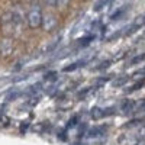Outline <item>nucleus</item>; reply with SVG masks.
I'll list each match as a JSON object with an SVG mask.
<instances>
[{
	"label": "nucleus",
	"mask_w": 145,
	"mask_h": 145,
	"mask_svg": "<svg viewBox=\"0 0 145 145\" xmlns=\"http://www.w3.org/2000/svg\"><path fill=\"white\" fill-rule=\"evenodd\" d=\"M28 25L31 28H38L41 23H42V15H41V10L39 7H32L28 13Z\"/></svg>",
	"instance_id": "1"
},
{
	"label": "nucleus",
	"mask_w": 145,
	"mask_h": 145,
	"mask_svg": "<svg viewBox=\"0 0 145 145\" xmlns=\"http://www.w3.org/2000/svg\"><path fill=\"white\" fill-rule=\"evenodd\" d=\"M87 64V59H80V61H76V63H72V64H70V65H67V67H64V72H70V71H74V70H77V68H80V67H84Z\"/></svg>",
	"instance_id": "2"
},
{
	"label": "nucleus",
	"mask_w": 145,
	"mask_h": 145,
	"mask_svg": "<svg viewBox=\"0 0 145 145\" xmlns=\"http://www.w3.org/2000/svg\"><path fill=\"white\" fill-rule=\"evenodd\" d=\"M134 106H135V102L125 99V100L122 102V105H120V109L123 110L125 115H128V113H132V112H134Z\"/></svg>",
	"instance_id": "3"
},
{
	"label": "nucleus",
	"mask_w": 145,
	"mask_h": 145,
	"mask_svg": "<svg viewBox=\"0 0 145 145\" xmlns=\"http://www.w3.org/2000/svg\"><path fill=\"white\" fill-rule=\"evenodd\" d=\"M44 26H45L46 31H52V29H55V26H57V20H55V18H54V16H46V18H44Z\"/></svg>",
	"instance_id": "4"
},
{
	"label": "nucleus",
	"mask_w": 145,
	"mask_h": 145,
	"mask_svg": "<svg viewBox=\"0 0 145 145\" xmlns=\"http://www.w3.org/2000/svg\"><path fill=\"white\" fill-rule=\"evenodd\" d=\"M90 115H91V118H93L94 120H100L102 118H105V109H100V107L96 106V107L91 109Z\"/></svg>",
	"instance_id": "5"
},
{
	"label": "nucleus",
	"mask_w": 145,
	"mask_h": 145,
	"mask_svg": "<svg viewBox=\"0 0 145 145\" xmlns=\"http://www.w3.org/2000/svg\"><path fill=\"white\" fill-rule=\"evenodd\" d=\"M102 134H105V128L103 126H94L87 132V137L90 138H96V137H100Z\"/></svg>",
	"instance_id": "6"
},
{
	"label": "nucleus",
	"mask_w": 145,
	"mask_h": 145,
	"mask_svg": "<svg viewBox=\"0 0 145 145\" xmlns=\"http://www.w3.org/2000/svg\"><path fill=\"white\" fill-rule=\"evenodd\" d=\"M112 2H113V0H97V2L94 3L93 10H94V12H100L102 9H105L106 6H109Z\"/></svg>",
	"instance_id": "7"
},
{
	"label": "nucleus",
	"mask_w": 145,
	"mask_h": 145,
	"mask_svg": "<svg viewBox=\"0 0 145 145\" xmlns=\"http://www.w3.org/2000/svg\"><path fill=\"white\" fill-rule=\"evenodd\" d=\"M125 12H126V7H120V9H118L116 12H113V13L110 15V19H112V20L122 19V16L125 15Z\"/></svg>",
	"instance_id": "8"
},
{
	"label": "nucleus",
	"mask_w": 145,
	"mask_h": 145,
	"mask_svg": "<svg viewBox=\"0 0 145 145\" xmlns=\"http://www.w3.org/2000/svg\"><path fill=\"white\" fill-rule=\"evenodd\" d=\"M128 80H129V77H128V76L118 77V78L113 81V86H115V87H120V86H123L125 83H128Z\"/></svg>",
	"instance_id": "9"
},
{
	"label": "nucleus",
	"mask_w": 145,
	"mask_h": 145,
	"mask_svg": "<svg viewBox=\"0 0 145 145\" xmlns=\"http://www.w3.org/2000/svg\"><path fill=\"white\" fill-rule=\"evenodd\" d=\"M39 90H41V84L36 83V84H33V86H29V87L25 90V93H26V94H35V93H38Z\"/></svg>",
	"instance_id": "10"
},
{
	"label": "nucleus",
	"mask_w": 145,
	"mask_h": 145,
	"mask_svg": "<svg viewBox=\"0 0 145 145\" xmlns=\"http://www.w3.org/2000/svg\"><path fill=\"white\" fill-rule=\"evenodd\" d=\"M144 25H145V16H138V18H135L134 23H132V26H135L137 29L142 28Z\"/></svg>",
	"instance_id": "11"
},
{
	"label": "nucleus",
	"mask_w": 145,
	"mask_h": 145,
	"mask_svg": "<svg viewBox=\"0 0 145 145\" xmlns=\"http://www.w3.org/2000/svg\"><path fill=\"white\" fill-rule=\"evenodd\" d=\"M93 39H94V36H93V35H87V36H83V38H80V39H78V42H80V45H81V46H87Z\"/></svg>",
	"instance_id": "12"
},
{
	"label": "nucleus",
	"mask_w": 145,
	"mask_h": 145,
	"mask_svg": "<svg viewBox=\"0 0 145 145\" xmlns=\"http://www.w3.org/2000/svg\"><path fill=\"white\" fill-rule=\"evenodd\" d=\"M44 78H45L46 81H55V80L58 78V72H57V71H48L46 74L44 76Z\"/></svg>",
	"instance_id": "13"
},
{
	"label": "nucleus",
	"mask_w": 145,
	"mask_h": 145,
	"mask_svg": "<svg viewBox=\"0 0 145 145\" xmlns=\"http://www.w3.org/2000/svg\"><path fill=\"white\" fill-rule=\"evenodd\" d=\"M142 110H145V99L135 102V106H134V112H142Z\"/></svg>",
	"instance_id": "14"
},
{
	"label": "nucleus",
	"mask_w": 145,
	"mask_h": 145,
	"mask_svg": "<svg viewBox=\"0 0 145 145\" xmlns=\"http://www.w3.org/2000/svg\"><path fill=\"white\" fill-rule=\"evenodd\" d=\"M142 61H145V54H141V55H137V57H134L131 59V64L132 65H135V64H138V63H142Z\"/></svg>",
	"instance_id": "15"
},
{
	"label": "nucleus",
	"mask_w": 145,
	"mask_h": 145,
	"mask_svg": "<svg viewBox=\"0 0 145 145\" xmlns=\"http://www.w3.org/2000/svg\"><path fill=\"white\" fill-rule=\"evenodd\" d=\"M20 94H22V91H19V90H13V91H10V93L7 94V100H16Z\"/></svg>",
	"instance_id": "16"
},
{
	"label": "nucleus",
	"mask_w": 145,
	"mask_h": 145,
	"mask_svg": "<svg viewBox=\"0 0 145 145\" xmlns=\"http://www.w3.org/2000/svg\"><path fill=\"white\" fill-rule=\"evenodd\" d=\"M138 125H141V120H138V119H134V120H131V122H128V123H125L122 128L123 129H129V128H134V126H138Z\"/></svg>",
	"instance_id": "17"
},
{
	"label": "nucleus",
	"mask_w": 145,
	"mask_h": 145,
	"mask_svg": "<svg viewBox=\"0 0 145 145\" xmlns=\"http://www.w3.org/2000/svg\"><path fill=\"white\" fill-rule=\"evenodd\" d=\"M77 122H78V116L76 115V116H72L70 120H68V123H67V128H74L76 125H77Z\"/></svg>",
	"instance_id": "18"
},
{
	"label": "nucleus",
	"mask_w": 145,
	"mask_h": 145,
	"mask_svg": "<svg viewBox=\"0 0 145 145\" xmlns=\"http://www.w3.org/2000/svg\"><path fill=\"white\" fill-rule=\"evenodd\" d=\"M144 84H145V80L142 78V80H141L139 83H135L134 86H132V89H129L128 91H135V90H139V89H141V87L144 86Z\"/></svg>",
	"instance_id": "19"
},
{
	"label": "nucleus",
	"mask_w": 145,
	"mask_h": 145,
	"mask_svg": "<svg viewBox=\"0 0 145 145\" xmlns=\"http://www.w3.org/2000/svg\"><path fill=\"white\" fill-rule=\"evenodd\" d=\"M115 112H116L115 107H107V109H105V116H112V115H115Z\"/></svg>",
	"instance_id": "20"
},
{
	"label": "nucleus",
	"mask_w": 145,
	"mask_h": 145,
	"mask_svg": "<svg viewBox=\"0 0 145 145\" xmlns=\"http://www.w3.org/2000/svg\"><path fill=\"white\" fill-rule=\"evenodd\" d=\"M7 123H9V118L2 115V116H0V126H6Z\"/></svg>",
	"instance_id": "21"
},
{
	"label": "nucleus",
	"mask_w": 145,
	"mask_h": 145,
	"mask_svg": "<svg viewBox=\"0 0 145 145\" xmlns=\"http://www.w3.org/2000/svg\"><path fill=\"white\" fill-rule=\"evenodd\" d=\"M112 64V61H105V63H102L100 65H97V67H96V70H103V68H107L109 65H110Z\"/></svg>",
	"instance_id": "22"
},
{
	"label": "nucleus",
	"mask_w": 145,
	"mask_h": 145,
	"mask_svg": "<svg viewBox=\"0 0 145 145\" xmlns=\"http://www.w3.org/2000/svg\"><path fill=\"white\" fill-rule=\"evenodd\" d=\"M70 2V0H57V6H59V7H64V6H67V3Z\"/></svg>",
	"instance_id": "23"
},
{
	"label": "nucleus",
	"mask_w": 145,
	"mask_h": 145,
	"mask_svg": "<svg viewBox=\"0 0 145 145\" xmlns=\"http://www.w3.org/2000/svg\"><path fill=\"white\" fill-rule=\"evenodd\" d=\"M38 103H39V97H38V96H36V97L33 96L32 100H29V105H31V106H35V105H38Z\"/></svg>",
	"instance_id": "24"
},
{
	"label": "nucleus",
	"mask_w": 145,
	"mask_h": 145,
	"mask_svg": "<svg viewBox=\"0 0 145 145\" xmlns=\"http://www.w3.org/2000/svg\"><path fill=\"white\" fill-rule=\"evenodd\" d=\"M109 80H110V77H102V78H97V81H96V83L102 84V83H106V81H109Z\"/></svg>",
	"instance_id": "25"
},
{
	"label": "nucleus",
	"mask_w": 145,
	"mask_h": 145,
	"mask_svg": "<svg viewBox=\"0 0 145 145\" xmlns=\"http://www.w3.org/2000/svg\"><path fill=\"white\" fill-rule=\"evenodd\" d=\"M28 126H29V123H28V122H26V123H23V125L20 126V132H22V134L26 131V128H28Z\"/></svg>",
	"instance_id": "26"
},
{
	"label": "nucleus",
	"mask_w": 145,
	"mask_h": 145,
	"mask_svg": "<svg viewBox=\"0 0 145 145\" xmlns=\"http://www.w3.org/2000/svg\"><path fill=\"white\" fill-rule=\"evenodd\" d=\"M139 137H145V126H142L139 129Z\"/></svg>",
	"instance_id": "27"
},
{
	"label": "nucleus",
	"mask_w": 145,
	"mask_h": 145,
	"mask_svg": "<svg viewBox=\"0 0 145 145\" xmlns=\"http://www.w3.org/2000/svg\"><path fill=\"white\" fill-rule=\"evenodd\" d=\"M58 137H59V139H63V141H65V139H67V137H65V132H61V134H59Z\"/></svg>",
	"instance_id": "28"
},
{
	"label": "nucleus",
	"mask_w": 145,
	"mask_h": 145,
	"mask_svg": "<svg viewBox=\"0 0 145 145\" xmlns=\"http://www.w3.org/2000/svg\"><path fill=\"white\" fill-rule=\"evenodd\" d=\"M137 145H145V141H139V142H138Z\"/></svg>",
	"instance_id": "29"
},
{
	"label": "nucleus",
	"mask_w": 145,
	"mask_h": 145,
	"mask_svg": "<svg viewBox=\"0 0 145 145\" xmlns=\"http://www.w3.org/2000/svg\"><path fill=\"white\" fill-rule=\"evenodd\" d=\"M0 116H2V112H0Z\"/></svg>",
	"instance_id": "30"
}]
</instances>
